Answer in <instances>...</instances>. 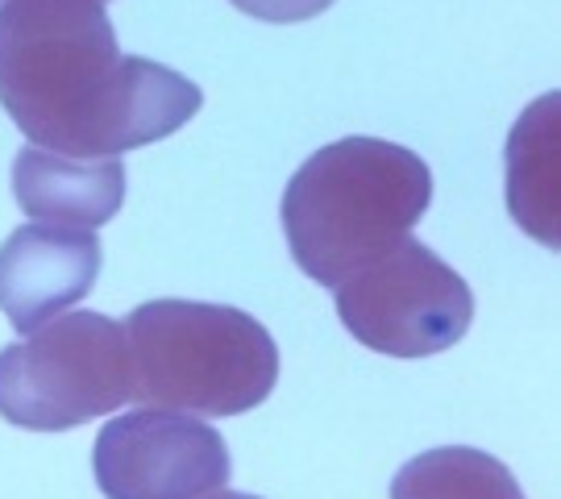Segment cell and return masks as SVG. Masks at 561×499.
<instances>
[{
  "instance_id": "obj_1",
  "label": "cell",
  "mask_w": 561,
  "mask_h": 499,
  "mask_svg": "<svg viewBox=\"0 0 561 499\" xmlns=\"http://www.w3.org/2000/svg\"><path fill=\"white\" fill-rule=\"evenodd\" d=\"M0 104L34 146L117 159L180 134L204 92L175 67L121 55L104 0H4Z\"/></svg>"
},
{
  "instance_id": "obj_2",
  "label": "cell",
  "mask_w": 561,
  "mask_h": 499,
  "mask_svg": "<svg viewBox=\"0 0 561 499\" xmlns=\"http://www.w3.org/2000/svg\"><path fill=\"white\" fill-rule=\"evenodd\" d=\"M433 204L428 162L396 141L321 146L283 192V234L308 280L341 287L396 250Z\"/></svg>"
},
{
  "instance_id": "obj_3",
  "label": "cell",
  "mask_w": 561,
  "mask_h": 499,
  "mask_svg": "<svg viewBox=\"0 0 561 499\" xmlns=\"http://www.w3.org/2000/svg\"><path fill=\"white\" fill-rule=\"evenodd\" d=\"M134 399L187 417H241L279 383L266 325L225 304L150 299L125 320Z\"/></svg>"
},
{
  "instance_id": "obj_4",
  "label": "cell",
  "mask_w": 561,
  "mask_h": 499,
  "mask_svg": "<svg viewBox=\"0 0 561 499\" xmlns=\"http://www.w3.org/2000/svg\"><path fill=\"white\" fill-rule=\"evenodd\" d=\"M134 399L125 325L104 313H62L0 350V417L30 433H62Z\"/></svg>"
},
{
  "instance_id": "obj_5",
  "label": "cell",
  "mask_w": 561,
  "mask_h": 499,
  "mask_svg": "<svg viewBox=\"0 0 561 499\" xmlns=\"http://www.w3.org/2000/svg\"><path fill=\"white\" fill-rule=\"evenodd\" d=\"M337 317L375 354L433 359L466 338L474 296L437 250L403 238L396 250L341 283Z\"/></svg>"
},
{
  "instance_id": "obj_6",
  "label": "cell",
  "mask_w": 561,
  "mask_h": 499,
  "mask_svg": "<svg viewBox=\"0 0 561 499\" xmlns=\"http://www.w3.org/2000/svg\"><path fill=\"white\" fill-rule=\"evenodd\" d=\"M104 499H201L229 483V445L196 417L141 408L108 420L92 450Z\"/></svg>"
},
{
  "instance_id": "obj_7",
  "label": "cell",
  "mask_w": 561,
  "mask_h": 499,
  "mask_svg": "<svg viewBox=\"0 0 561 499\" xmlns=\"http://www.w3.org/2000/svg\"><path fill=\"white\" fill-rule=\"evenodd\" d=\"M101 238L67 225H21L0 246V313L18 333H34L92 292Z\"/></svg>"
},
{
  "instance_id": "obj_8",
  "label": "cell",
  "mask_w": 561,
  "mask_h": 499,
  "mask_svg": "<svg viewBox=\"0 0 561 499\" xmlns=\"http://www.w3.org/2000/svg\"><path fill=\"white\" fill-rule=\"evenodd\" d=\"M13 196L25 217L67 229H101L125 204V167L121 159L21 150L13 159Z\"/></svg>"
},
{
  "instance_id": "obj_9",
  "label": "cell",
  "mask_w": 561,
  "mask_h": 499,
  "mask_svg": "<svg viewBox=\"0 0 561 499\" xmlns=\"http://www.w3.org/2000/svg\"><path fill=\"white\" fill-rule=\"evenodd\" d=\"M558 117L561 97H541L507 138V208L541 246H561L558 220Z\"/></svg>"
},
{
  "instance_id": "obj_10",
  "label": "cell",
  "mask_w": 561,
  "mask_h": 499,
  "mask_svg": "<svg viewBox=\"0 0 561 499\" xmlns=\"http://www.w3.org/2000/svg\"><path fill=\"white\" fill-rule=\"evenodd\" d=\"M391 499H524V491L500 458L445 445L408 462L391 483Z\"/></svg>"
},
{
  "instance_id": "obj_11",
  "label": "cell",
  "mask_w": 561,
  "mask_h": 499,
  "mask_svg": "<svg viewBox=\"0 0 561 499\" xmlns=\"http://www.w3.org/2000/svg\"><path fill=\"white\" fill-rule=\"evenodd\" d=\"M245 18L271 21V25H296V21L321 18L324 9H333V0H229Z\"/></svg>"
},
{
  "instance_id": "obj_12",
  "label": "cell",
  "mask_w": 561,
  "mask_h": 499,
  "mask_svg": "<svg viewBox=\"0 0 561 499\" xmlns=\"http://www.w3.org/2000/svg\"><path fill=\"white\" fill-rule=\"evenodd\" d=\"M201 499H254V496H241V491H229V487H217V491H208Z\"/></svg>"
}]
</instances>
